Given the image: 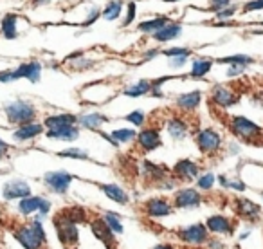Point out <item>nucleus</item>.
Returning a JSON list of instances; mask_svg holds the SVG:
<instances>
[{"mask_svg": "<svg viewBox=\"0 0 263 249\" xmlns=\"http://www.w3.org/2000/svg\"><path fill=\"white\" fill-rule=\"evenodd\" d=\"M16 242L22 245L24 249H42L47 242V233L42 224V219H33L27 224H20L13 231Z\"/></svg>", "mask_w": 263, "mask_h": 249, "instance_id": "f257e3e1", "label": "nucleus"}, {"mask_svg": "<svg viewBox=\"0 0 263 249\" xmlns=\"http://www.w3.org/2000/svg\"><path fill=\"white\" fill-rule=\"evenodd\" d=\"M54 229L58 233V238L67 249H72L80 242V227L78 224L67 215V211H60L54 217Z\"/></svg>", "mask_w": 263, "mask_h": 249, "instance_id": "f03ea898", "label": "nucleus"}, {"mask_svg": "<svg viewBox=\"0 0 263 249\" xmlns=\"http://www.w3.org/2000/svg\"><path fill=\"white\" fill-rule=\"evenodd\" d=\"M4 112L6 117L11 124H27V123H33L36 119V109L33 106V103L29 101H24V99H15V101L8 103L4 106Z\"/></svg>", "mask_w": 263, "mask_h": 249, "instance_id": "7ed1b4c3", "label": "nucleus"}, {"mask_svg": "<svg viewBox=\"0 0 263 249\" xmlns=\"http://www.w3.org/2000/svg\"><path fill=\"white\" fill-rule=\"evenodd\" d=\"M231 132L234 136H238L243 141H258L263 136V129L259 127L256 121L249 119L245 116H234L231 117Z\"/></svg>", "mask_w": 263, "mask_h": 249, "instance_id": "20e7f679", "label": "nucleus"}, {"mask_svg": "<svg viewBox=\"0 0 263 249\" xmlns=\"http://www.w3.org/2000/svg\"><path fill=\"white\" fill-rule=\"evenodd\" d=\"M177 237L182 244L191 245V247H198V245H204L209 238V231L205 227L204 222H195L190 226H184L177 231Z\"/></svg>", "mask_w": 263, "mask_h": 249, "instance_id": "39448f33", "label": "nucleus"}, {"mask_svg": "<svg viewBox=\"0 0 263 249\" xmlns=\"http://www.w3.org/2000/svg\"><path fill=\"white\" fill-rule=\"evenodd\" d=\"M18 211L22 215H38V219H44L51 211V201L42 195H29L18 202Z\"/></svg>", "mask_w": 263, "mask_h": 249, "instance_id": "423d86ee", "label": "nucleus"}, {"mask_svg": "<svg viewBox=\"0 0 263 249\" xmlns=\"http://www.w3.org/2000/svg\"><path fill=\"white\" fill-rule=\"evenodd\" d=\"M195 141H197V147L202 154L205 155H215L220 152L222 148V136L216 132L215 129H202L197 132L195 136Z\"/></svg>", "mask_w": 263, "mask_h": 249, "instance_id": "0eeeda50", "label": "nucleus"}, {"mask_svg": "<svg viewBox=\"0 0 263 249\" xmlns=\"http://www.w3.org/2000/svg\"><path fill=\"white\" fill-rule=\"evenodd\" d=\"M202 202H204V197L197 188H180L173 193L172 204L177 209H195L200 208Z\"/></svg>", "mask_w": 263, "mask_h": 249, "instance_id": "6e6552de", "label": "nucleus"}, {"mask_svg": "<svg viewBox=\"0 0 263 249\" xmlns=\"http://www.w3.org/2000/svg\"><path fill=\"white\" fill-rule=\"evenodd\" d=\"M72 179L74 177L69 172H65V170H54V172H47L44 175L45 186L58 195H65L69 191Z\"/></svg>", "mask_w": 263, "mask_h": 249, "instance_id": "1a4fd4ad", "label": "nucleus"}, {"mask_svg": "<svg viewBox=\"0 0 263 249\" xmlns=\"http://www.w3.org/2000/svg\"><path fill=\"white\" fill-rule=\"evenodd\" d=\"M143 211L150 219H162L173 213V204L166 197H152L143 204Z\"/></svg>", "mask_w": 263, "mask_h": 249, "instance_id": "9d476101", "label": "nucleus"}, {"mask_svg": "<svg viewBox=\"0 0 263 249\" xmlns=\"http://www.w3.org/2000/svg\"><path fill=\"white\" fill-rule=\"evenodd\" d=\"M172 175L177 181H182V183H191V181H197V177L200 175V166L198 163H195L193 159H180L175 163L172 170Z\"/></svg>", "mask_w": 263, "mask_h": 249, "instance_id": "9b49d317", "label": "nucleus"}, {"mask_svg": "<svg viewBox=\"0 0 263 249\" xmlns=\"http://www.w3.org/2000/svg\"><path fill=\"white\" fill-rule=\"evenodd\" d=\"M90 231L106 249H116L117 247V237L110 231V227L103 222V219H94L90 220Z\"/></svg>", "mask_w": 263, "mask_h": 249, "instance_id": "f8f14e48", "label": "nucleus"}, {"mask_svg": "<svg viewBox=\"0 0 263 249\" xmlns=\"http://www.w3.org/2000/svg\"><path fill=\"white\" fill-rule=\"evenodd\" d=\"M204 224L209 233L222 235V237H233L234 235V222L226 215H211L208 217Z\"/></svg>", "mask_w": 263, "mask_h": 249, "instance_id": "ddd939ff", "label": "nucleus"}, {"mask_svg": "<svg viewBox=\"0 0 263 249\" xmlns=\"http://www.w3.org/2000/svg\"><path fill=\"white\" fill-rule=\"evenodd\" d=\"M234 211L240 219H245V220H258L261 217V206L256 204L254 201L251 199H245V197H238L234 199Z\"/></svg>", "mask_w": 263, "mask_h": 249, "instance_id": "4468645a", "label": "nucleus"}, {"mask_svg": "<svg viewBox=\"0 0 263 249\" xmlns=\"http://www.w3.org/2000/svg\"><path fill=\"white\" fill-rule=\"evenodd\" d=\"M2 195H4L6 201H22V199L29 197L31 193V186L22 179H13L8 181L2 188Z\"/></svg>", "mask_w": 263, "mask_h": 249, "instance_id": "2eb2a0df", "label": "nucleus"}, {"mask_svg": "<svg viewBox=\"0 0 263 249\" xmlns=\"http://www.w3.org/2000/svg\"><path fill=\"white\" fill-rule=\"evenodd\" d=\"M137 145L143 152H155L157 148L162 147V139H161V132L154 127L150 129H143L137 134Z\"/></svg>", "mask_w": 263, "mask_h": 249, "instance_id": "dca6fc26", "label": "nucleus"}, {"mask_svg": "<svg viewBox=\"0 0 263 249\" xmlns=\"http://www.w3.org/2000/svg\"><path fill=\"white\" fill-rule=\"evenodd\" d=\"M211 99L220 109H229L238 101V94L227 85H215L211 88Z\"/></svg>", "mask_w": 263, "mask_h": 249, "instance_id": "f3484780", "label": "nucleus"}, {"mask_svg": "<svg viewBox=\"0 0 263 249\" xmlns=\"http://www.w3.org/2000/svg\"><path fill=\"white\" fill-rule=\"evenodd\" d=\"M141 173H143L144 179L150 181L152 184H155V186H157V184L161 183L162 179H166V177H168L172 172H170L166 166L157 165V163L144 159V161L141 163Z\"/></svg>", "mask_w": 263, "mask_h": 249, "instance_id": "a211bd4d", "label": "nucleus"}, {"mask_svg": "<svg viewBox=\"0 0 263 249\" xmlns=\"http://www.w3.org/2000/svg\"><path fill=\"white\" fill-rule=\"evenodd\" d=\"M202 101V94L200 91H191V92H184L179 98L175 99V105L180 112H193V110L198 109Z\"/></svg>", "mask_w": 263, "mask_h": 249, "instance_id": "6ab92c4d", "label": "nucleus"}, {"mask_svg": "<svg viewBox=\"0 0 263 249\" xmlns=\"http://www.w3.org/2000/svg\"><path fill=\"white\" fill-rule=\"evenodd\" d=\"M45 130V127L42 123H27V124H22V127H18V129L13 132V139L16 141H31L34 139V137L42 136Z\"/></svg>", "mask_w": 263, "mask_h": 249, "instance_id": "aec40b11", "label": "nucleus"}, {"mask_svg": "<svg viewBox=\"0 0 263 249\" xmlns=\"http://www.w3.org/2000/svg\"><path fill=\"white\" fill-rule=\"evenodd\" d=\"M40 74H42V65L38 62H29V63H22L15 69V76L16 80L20 78H26L31 83H38L40 81Z\"/></svg>", "mask_w": 263, "mask_h": 249, "instance_id": "412c9836", "label": "nucleus"}, {"mask_svg": "<svg viewBox=\"0 0 263 249\" xmlns=\"http://www.w3.org/2000/svg\"><path fill=\"white\" fill-rule=\"evenodd\" d=\"M101 191L106 199H110L112 202L116 204H121V206H126L130 202V197H128L126 190L121 188L119 184H101Z\"/></svg>", "mask_w": 263, "mask_h": 249, "instance_id": "4be33fe9", "label": "nucleus"}, {"mask_svg": "<svg viewBox=\"0 0 263 249\" xmlns=\"http://www.w3.org/2000/svg\"><path fill=\"white\" fill-rule=\"evenodd\" d=\"M105 123H108V117L99 112H88L83 116H78V124L87 130H99Z\"/></svg>", "mask_w": 263, "mask_h": 249, "instance_id": "5701e85b", "label": "nucleus"}, {"mask_svg": "<svg viewBox=\"0 0 263 249\" xmlns=\"http://www.w3.org/2000/svg\"><path fill=\"white\" fill-rule=\"evenodd\" d=\"M70 124H78V116H74V114H56V116L45 117V121H44V127L47 130L70 127Z\"/></svg>", "mask_w": 263, "mask_h": 249, "instance_id": "b1692460", "label": "nucleus"}, {"mask_svg": "<svg viewBox=\"0 0 263 249\" xmlns=\"http://www.w3.org/2000/svg\"><path fill=\"white\" fill-rule=\"evenodd\" d=\"M166 130H168V134L173 139H184V137L187 136L190 127H187V123L184 121V117L172 116L168 119V123H166Z\"/></svg>", "mask_w": 263, "mask_h": 249, "instance_id": "393cba45", "label": "nucleus"}, {"mask_svg": "<svg viewBox=\"0 0 263 249\" xmlns=\"http://www.w3.org/2000/svg\"><path fill=\"white\" fill-rule=\"evenodd\" d=\"M45 136L49 139H58V141H76L80 137V129L78 124H70V127H62V129L47 130Z\"/></svg>", "mask_w": 263, "mask_h": 249, "instance_id": "a878e982", "label": "nucleus"}, {"mask_svg": "<svg viewBox=\"0 0 263 249\" xmlns=\"http://www.w3.org/2000/svg\"><path fill=\"white\" fill-rule=\"evenodd\" d=\"M180 33H182V26H180V24L170 22V24H166L162 29H159L155 34H152V37L157 42H172V40H175L177 37H180Z\"/></svg>", "mask_w": 263, "mask_h": 249, "instance_id": "bb28decb", "label": "nucleus"}, {"mask_svg": "<svg viewBox=\"0 0 263 249\" xmlns=\"http://www.w3.org/2000/svg\"><path fill=\"white\" fill-rule=\"evenodd\" d=\"M166 24H170L168 16H157V19H154V20H144V22H141L139 26H137V29H139L141 33L155 34L159 29H162Z\"/></svg>", "mask_w": 263, "mask_h": 249, "instance_id": "cd10ccee", "label": "nucleus"}, {"mask_svg": "<svg viewBox=\"0 0 263 249\" xmlns=\"http://www.w3.org/2000/svg\"><path fill=\"white\" fill-rule=\"evenodd\" d=\"M213 67V60L209 58H197L191 62V70H190V76L191 78H204L205 74L211 70Z\"/></svg>", "mask_w": 263, "mask_h": 249, "instance_id": "c85d7f7f", "label": "nucleus"}, {"mask_svg": "<svg viewBox=\"0 0 263 249\" xmlns=\"http://www.w3.org/2000/svg\"><path fill=\"white\" fill-rule=\"evenodd\" d=\"M152 91V81L150 80H141L137 83L130 85V87L124 88L123 94L128 96V98H141V96L148 94Z\"/></svg>", "mask_w": 263, "mask_h": 249, "instance_id": "c756f323", "label": "nucleus"}, {"mask_svg": "<svg viewBox=\"0 0 263 249\" xmlns=\"http://www.w3.org/2000/svg\"><path fill=\"white\" fill-rule=\"evenodd\" d=\"M101 219H103V222L110 227V231H112L114 235H123L124 226H123V222H121V215H117V213H114V211H106Z\"/></svg>", "mask_w": 263, "mask_h": 249, "instance_id": "7c9ffc66", "label": "nucleus"}, {"mask_svg": "<svg viewBox=\"0 0 263 249\" xmlns=\"http://www.w3.org/2000/svg\"><path fill=\"white\" fill-rule=\"evenodd\" d=\"M16 22H18V16L13 15V13H9V15L4 16V20H2V34H4L8 40H13V38H16Z\"/></svg>", "mask_w": 263, "mask_h": 249, "instance_id": "2f4dec72", "label": "nucleus"}, {"mask_svg": "<svg viewBox=\"0 0 263 249\" xmlns=\"http://www.w3.org/2000/svg\"><path fill=\"white\" fill-rule=\"evenodd\" d=\"M121 11H123V0H110L108 4L105 6V9L101 11L103 19L105 20H117L121 16Z\"/></svg>", "mask_w": 263, "mask_h": 249, "instance_id": "473e14b6", "label": "nucleus"}, {"mask_svg": "<svg viewBox=\"0 0 263 249\" xmlns=\"http://www.w3.org/2000/svg\"><path fill=\"white\" fill-rule=\"evenodd\" d=\"M112 139L116 141L117 145H123V143H130L137 137V132L134 129H117L114 132H110Z\"/></svg>", "mask_w": 263, "mask_h": 249, "instance_id": "72a5a7b5", "label": "nucleus"}, {"mask_svg": "<svg viewBox=\"0 0 263 249\" xmlns=\"http://www.w3.org/2000/svg\"><path fill=\"white\" fill-rule=\"evenodd\" d=\"M218 63H227V65H245L249 63H254V58L247 55H231V56H223V58L218 60Z\"/></svg>", "mask_w": 263, "mask_h": 249, "instance_id": "f704fd0d", "label": "nucleus"}, {"mask_svg": "<svg viewBox=\"0 0 263 249\" xmlns=\"http://www.w3.org/2000/svg\"><path fill=\"white\" fill-rule=\"evenodd\" d=\"M215 183H216V177L213 175L211 172L200 173V175L197 177V190L198 191H209V190H213Z\"/></svg>", "mask_w": 263, "mask_h": 249, "instance_id": "c9c22d12", "label": "nucleus"}, {"mask_svg": "<svg viewBox=\"0 0 263 249\" xmlns=\"http://www.w3.org/2000/svg\"><path fill=\"white\" fill-rule=\"evenodd\" d=\"M65 211L76 224L87 222V219H88L87 211H85V208H81V206H72V208H67Z\"/></svg>", "mask_w": 263, "mask_h": 249, "instance_id": "e433bc0d", "label": "nucleus"}, {"mask_svg": "<svg viewBox=\"0 0 263 249\" xmlns=\"http://www.w3.org/2000/svg\"><path fill=\"white\" fill-rule=\"evenodd\" d=\"M58 155L60 157H67V159H80V161H88V159H90V155L85 150H81V148H69V150L60 152Z\"/></svg>", "mask_w": 263, "mask_h": 249, "instance_id": "4c0bfd02", "label": "nucleus"}, {"mask_svg": "<svg viewBox=\"0 0 263 249\" xmlns=\"http://www.w3.org/2000/svg\"><path fill=\"white\" fill-rule=\"evenodd\" d=\"M124 119H126L128 123L136 124V127H143L144 121H146V116H144L143 110H134V112L126 114V117H124Z\"/></svg>", "mask_w": 263, "mask_h": 249, "instance_id": "58836bf2", "label": "nucleus"}, {"mask_svg": "<svg viewBox=\"0 0 263 249\" xmlns=\"http://www.w3.org/2000/svg\"><path fill=\"white\" fill-rule=\"evenodd\" d=\"M162 55L168 56V58H173V56H182V55H191V51L187 47H172V49H166L162 51Z\"/></svg>", "mask_w": 263, "mask_h": 249, "instance_id": "ea45409f", "label": "nucleus"}, {"mask_svg": "<svg viewBox=\"0 0 263 249\" xmlns=\"http://www.w3.org/2000/svg\"><path fill=\"white\" fill-rule=\"evenodd\" d=\"M136 13H137V4H136V2H130V4H128L126 19H124V22H123L124 27L130 26V24L134 22V20H136Z\"/></svg>", "mask_w": 263, "mask_h": 249, "instance_id": "a19ab883", "label": "nucleus"}, {"mask_svg": "<svg viewBox=\"0 0 263 249\" xmlns=\"http://www.w3.org/2000/svg\"><path fill=\"white\" fill-rule=\"evenodd\" d=\"M227 190L245 191V190H247V184H245L241 179H229V184H227Z\"/></svg>", "mask_w": 263, "mask_h": 249, "instance_id": "79ce46f5", "label": "nucleus"}, {"mask_svg": "<svg viewBox=\"0 0 263 249\" xmlns=\"http://www.w3.org/2000/svg\"><path fill=\"white\" fill-rule=\"evenodd\" d=\"M187 58H190V56H187V55H182V56H173V58H170V67H172V69H180V67H182L184 63L187 62Z\"/></svg>", "mask_w": 263, "mask_h": 249, "instance_id": "37998d69", "label": "nucleus"}, {"mask_svg": "<svg viewBox=\"0 0 263 249\" xmlns=\"http://www.w3.org/2000/svg\"><path fill=\"white\" fill-rule=\"evenodd\" d=\"M234 13H236V8H234V6H231V8L227 6V8L220 9V11L216 13V19H218V20H227V19H231Z\"/></svg>", "mask_w": 263, "mask_h": 249, "instance_id": "c03bdc74", "label": "nucleus"}, {"mask_svg": "<svg viewBox=\"0 0 263 249\" xmlns=\"http://www.w3.org/2000/svg\"><path fill=\"white\" fill-rule=\"evenodd\" d=\"M263 9V0H251L247 4H243V11L249 13V11H259Z\"/></svg>", "mask_w": 263, "mask_h": 249, "instance_id": "a18cd8bd", "label": "nucleus"}, {"mask_svg": "<svg viewBox=\"0 0 263 249\" xmlns=\"http://www.w3.org/2000/svg\"><path fill=\"white\" fill-rule=\"evenodd\" d=\"M205 245H208V249H226V244L222 242V238H216V237H209Z\"/></svg>", "mask_w": 263, "mask_h": 249, "instance_id": "49530a36", "label": "nucleus"}, {"mask_svg": "<svg viewBox=\"0 0 263 249\" xmlns=\"http://www.w3.org/2000/svg\"><path fill=\"white\" fill-rule=\"evenodd\" d=\"M245 69H247L245 65H229V69H227V76L236 78V76H240V74H243Z\"/></svg>", "mask_w": 263, "mask_h": 249, "instance_id": "de8ad7c7", "label": "nucleus"}, {"mask_svg": "<svg viewBox=\"0 0 263 249\" xmlns=\"http://www.w3.org/2000/svg\"><path fill=\"white\" fill-rule=\"evenodd\" d=\"M99 16H101V11H99L98 8H92V11L88 13V16H87V20L83 22V26H90V24H94Z\"/></svg>", "mask_w": 263, "mask_h": 249, "instance_id": "09e8293b", "label": "nucleus"}, {"mask_svg": "<svg viewBox=\"0 0 263 249\" xmlns=\"http://www.w3.org/2000/svg\"><path fill=\"white\" fill-rule=\"evenodd\" d=\"M213 2V9H223L231 4V0H211Z\"/></svg>", "mask_w": 263, "mask_h": 249, "instance_id": "8fccbe9b", "label": "nucleus"}, {"mask_svg": "<svg viewBox=\"0 0 263 249\" xmlns=\"http://www.w3.org/2000/svg\"><path fill=\"white\" fill-rule=\"evenodd\" d=\"M8 150H9V145L6 143V141L0 139V159H2L6 154H8Z\"/></svg>", "mask_w": 263, "mask_h": 249, "instance_id": "3c124183", "label": "nucleus"}, {"mask_svg": "<svg viewBox=\"0 0 263 249\" xmlns=\"http://www.w3.org/2000/svg\"><path fill=\"white\" fill-rule=\"evenodd\" d=\"M216 181H218L220 186L227 190V184H229V179H227V175H218V177H216Z\"/></svg>", "mask_w": 263, "mask_h": 249, "instance_id": "603ef678", "label": "nucleus"}, {"mask_svg": "<svg viewBox=\"0 0 263 249\" xmlns=\"http://www.w3.org/2000/svg\"><path fill=\"white\" fill-rule=\"evenodd\" d=\"M157 55H159V51H146V52H144V60H152V58H155Z\"/></svg>", "mask_w": 263, "mask_h": 249, "instance_id": "864d4df0", "label": "nucleus"}, {"mask_svg": "<svg viewBox=\"0 0 263 249\" xmlns=\"http://www.w3.org/2000/svg\"><path fill=\"white\" fill-rule=\"evenodd\" d=\"M154 249H177L175 245H172V244H157Z\"/></svg>", "mask_w": 263, "mask_h": 249, "instance_id": "5fc2aeb1", "label": "nucleus"}, {"mask_svg": "<svg viewBox=\"0 0 263 249\" xmlns=\"http://www.w3.org/2000/svg\"><path fill=\"white\" fill-rule=\"evenodd\" d=\"M47 0H33V6H40V4H45Z\"/></svg>", "mask_w": 263, "mask_h": 249, "instance_id": "6e6d98bb", "label": "nucleus"}, {"mask_svg": "<svg viewBox=\"0 0 263 249\" xmlns=\"http://www.w3.org/2000/svg\"><path fill=\"white\" fill-rule=\"evenodd\" d=\"M249 233H251V231H249V229H247V231H243V233H241V237H240V238H241V240H245V238H247V237H249Z\"/></svg>", "mask_w": 263, "mask_h": 249, "instance_id": "4d7b16f0", "label": "nucleus"}, {"mask_svg": "<svg viewBox=\"0 0 263 249\" xmlns=\"http://www.w3.org/2000/svg\"><path fill=\"white\" fill-rule=\"evenodd\" d=\"M162 2H179V0H162Z\"/></svg>", "mask_w": 263, "mask_h": 249, "instance_id": "13d9d810", "label": "nucleus"}, {"mask_svg": "<svg viewBox=\"0 0 263 249\" xmlns=\"http://www.w3.org/2000/svg\"><path fill=\"white\" fill-rule=\"evenodd\" d=\"M261 197H263V191H261Z\"/></svg>", "mask_w": 263, "mask_h": 249, "instance_id": "bf43d9fd", "label": "nucleus"}, {"mask_svg": "<svg viewBox=\"0 0 263 249\" xmlns=\"http://www.w3.org/2000/svg\"><path fill=\"white\" fill-rule=\"evenodd\" d=\"M261 26H263V22H261Z\"/></svg>", "mask_w": 263, "mask_h": 249, "instance_id": "052dcab7", "label": "nucleus"}]
</instances>
